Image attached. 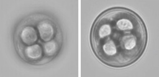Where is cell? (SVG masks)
I'll return each mask as SVG.
<instances>
[{
	"instance_id": "obj_1",
	"label": "cell",
	"mask_w": 159,
	"mask_h": 77,
	"mask_svg": "<svg viewBox=\"0 0 159 77\" xmlns=\"http://www.w3.org/2000/svg\"><path fill=\"white\" fill-rule=\"evenodd\" d=\"M37 27L40 38L45 43L55 38L54 25L48 19L40 21Z\"/></svg>"
},
{
	"instance_id": "obj_2",
	"label": "cell",
	"mask_w": 159,
	"mask_h": 77,
	"mask_svg": "<svg viewBox=\"0 0 159 77\" xmlns=\"http://www.w3.org/2000/svg\"><path fill=\"white\" fill-rule=\"evenodd\" d=\"M24 56L27 60H30V63H40L39 60L42 58L43 48L39 43H35L29 46H25Z\"/></svg>"
},
{
	"instance_id": "obj_3",
	"label": "cell",
	"mask_w": 159,
	"mask_h": 77,
	"mask_svg": "<svg viewBox=\"0 0 159 77\" xmlns=\"http://www.w3.org/2000/svg\"><path fill=\"white\" fill-rule=\"evenodd\" d=\"M21 42L25 46H29L35 44L38 38L37 31L32 25H27L23 28L20 33Z\"/></svg>"
},
{
	"instance_id": "obj_4",
	"label": "cell",
	"mask_w": 159,
	"mask_h": 77,
	"mask_svg": "<svg viewBox=\"0 0 159 77\" xmlns=\"http://www.w3.org/2000/svg\"><path fill=\"white\" fill-rule=\"evenodd\" d=\"M43 48L44 54L48 58H53L59 51V43L57 40H55V39H53L45 42L43 45Z\"/></svg>"
}]
</instances>
